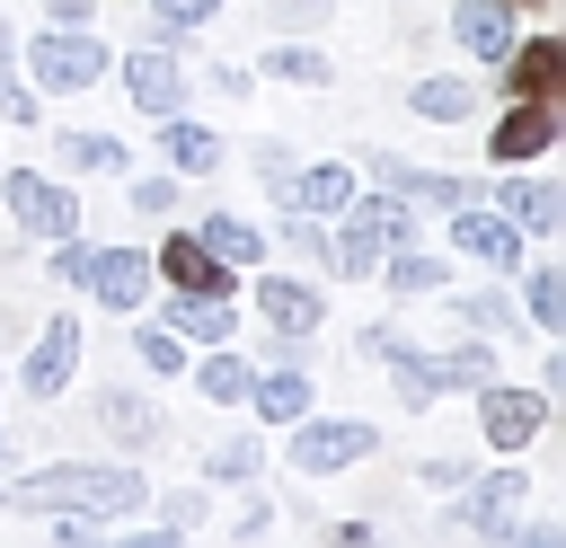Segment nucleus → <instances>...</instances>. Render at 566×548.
Listing matches in <instances>:
<instances>
[{
  "label": "nucleus",
  "mask_w": 566,
  "mask_h": 548,
  "mask_svg": "<svg viewBox=\"0 0 566 548\" xmlns=\"http://www.w3.org/2000/svg\"><path fill=\"white\" fill-rule=\"evenodd\" d=\"M0 504L9 513H97L106 530H124V521H142L150 486L133 460H44L27 477H0Z\"/></svg>",
  "instance_id": "f257e3e1"
},
{
  "label": "nucleus",
  "mask_w": 566,
  "mask_h": 548,
  "mask_svg": "<svg viewBox=\"0 0 566 548\" xmlns=\"http://www.w3.org/2000/svg\"><path fill=\"white\" fill-rule=\"evenodd\" d=\"M18 71H27L35 97H80V88H97V80L115 71V53H106L88 27H44L35 44H18Z\"/></svg>",
  "instance_id": "f03ea898"
},
{
  "label": "nucleus",
  "mask_w": 566,
  "mask_h": 548,
  "mask_svg": "<svg viewBox=\"0 0 566 548\" xmlns=\"http://www.w3.org/2000/svg\"><path fill=\"white\" fill-rule=\"evenodd\" d=\"M380 451V433L363 424V415H318V407H301L292 424H283V468L292 477H336V468H354V460H371Z\"/></svg>",
  "instance_id": "7ed1b4c3"
},
{
  "label": "nucleus",
  "mask_w": 566,
  "mask_h": 548,
  "mask_svg": "<svg viewBox=\"0 0 566 548\" xmlns=\"http://www.w3.org/2000/svg\"><path fill=\"white\" fill-rule=\"evenodd\" d=\"M115 71H124V97H133V115H142V124H159V115H186V106H195V71H186V62H177V44H159V35H142Z\"/></svg>",
  "instance_id": "20e7f679"
},
{
  "label": "nucleus",
  "mask_w": 566,
  "mask_h": 548,
  "mask_svg": "<svg viewBox=\"0 0 566 548\" xmlns=\"http://www.w3.org/2000/svg\"><path fill=\"white\" fill-rule=\"evenodd\" d=\"M469 398H478V433H486V451H495V460H504V451H531V442L548 433V407H557L548 389H522V380H504V371H495V380H478Z\"/></svg>",
  "instance_id": "39448f33"
},
{
  "label": "nucleus",
  "mask_w": 566,
  "mask_h": 548,
  "mask_svg": "<svg viewBox=\"0 0 566 548\" xmlns=\"http://www.w3.org/2000/svg\"><path fill=\"white\" fill-rule=\"evenodd\" d=\"M248 301H256V318H265V336H318L327 327V292H318V274H283V265H248Z\"/></svg>",
  "instance_id": "423d86ee"
},
{
  "label": "nucleus",
  "mask_w": 566,
  "mask_h": 548,
  "mask_svg": "<svg viewBox=\"0 0 566 548\" xmlns=\"http://www.w3.org/2000/svg\"><path fill=\"white\" fill-rule=\"evenodd\" d=\"M0 212H9L27 239H62V230H80V194H71L62 177H44V168H9V177H0Z\"/></svg>",
  "instance_id": "0eeeda50"
},
{
  "label": "nucleus",
  "mask_w": 566,
  "mask_h": 548,
  "mask_svg": "<svg viewBox=\"0 0 566 548\" xmlns=\"http://www.w3.org/2000/svg\"><path fill=\"white\" fill-rule=\"evenodd\" d=\"M80 354H88V327H80L71 309H53V318L27 336V354H18V389H27V398H62L71 371H80Z\"/></svg>",
  "instance_id": "6e6552de"
},
{
  "label": "nucleus",
  "mask_w": 566,
  "mask_h": 548,
  "mask_svg": "<svg viewBox=\"0 0 566 548\" xmlns=\"http://www.w3.org/2000/svg\"><path fill=\"white\" fill-rule=\"evenodd\" d=\"M557 141H566V106L513 97V106L495 115V133H486V159H495V168H531V159H548Z\"/></svg>",
  "instance_id": "1a4fd4ad"
},
{
  "label": "nucleus",
  "mask_w": 566,
  "mask_h": 548,
  "mask_svg": "<svg viewBox=\"0 0 566 548\" xmlns=\"http://www.w3.org/2000/svg\"><path fill=\"white\" fill-rule=\"evenodd\" d=\"M460 495H469V504H460V530H469V539H504L513 504H531V468H522V451H504V468H469Z\"/></svg>",
  "instance_id": "9d476101"
},
{
  "label": "nucleus",
  "mask_w": 566,
  "mask_h": 548,
  "mask_svg": "<svg viewBox=\"0 0 566 548\" xmlns=\"http://www.w3.org/2000/svg\"><path fill=\"white\" fill-rule=\"evenodd\" d=\"M486 203L522 230V239H557L566 230V186L557 177H531V168H504L495 186H486Z\"/></svg>",
  "instance_id": "9b49d317"
},
{
  "label": "nucleus",
  "mask_w": 566,
  "mask_h": 548,
  "mask_svg": "<svg viewBox=\"0 0 566 548\" xmlns=\"http://www.w3.org/2000/svg\"><path fill=\"white\" fill-rule=\"evenodd\" d=\"M150 274H159L168 292H212V301H230V292H239V265H221V256L195 239V221H186V230H168V239L150 247Z\"/></svg>",
  "instance_id": "f8f14e48"
},
{
  "label": "nucleus",
  "mask_w": 566,
  "mask_h": 548,
  "mask_svg": "<svg viewBox=\"0 0 566 548\" xmlns=\"http://www.w3.org/2000/svg\"><path fill=\"white\" fill-rule=\"evenodd\" d=\"M80 292H88L97 309L133 318V309L159 292V274H150V247H88V274H80Z\"/></svg>",
  "instance_id": "ddd939ff"
},
{
  "label": "nucleus",
  "mask_w": 566,
  "mask_h": 548,
  "mask_svg": "<svg viewBox=\"0 0 566 548\" xmlns=\"http://www.w3.org/2000/svg\"><path fill=\"white\" fill-rule=\"evenodd\" d=\"M495 80H504V97H548V106H566V35H513L504 62H495Z\"/></svg>",
  "instance_id": "4468645a"
},
{
  "label": "nucleus",
  "mask_w": 566,
  "mask_h": 548,
  "mask_svg": "<svg viewBox=\"0 0 566 548\" xmlns=\"http://www.w3.org/2000/svg\"><path fill=\"white\" fill-rule=\"evenodd\" d=\"M451 247H460L469 265H486V274H513V265H522V230H513V221H504L486 194L451 212Z\"/></svg>",
  "instance_id": "2eb2a0df"
},
{
  "label": "nucleus",
  "mask_w": 566,
  "mask_h": 548,
  "mask_svg": "<svg viewBox=\"0 0 566 548\" xmlns=\"http://www.w3.org/2000/svg\"><path fill=\"white\" fill-rule=\"evenodd\" d=\"M150 133H159V159H168V177H212V168L230 159V141H221L212 124H195V106H186V115H159Z\"/></svg>",
  "instance_id": "dca6fc26"
},
{
  "label": "nucleus",
  "mask_w": 566,
  "mask_h": 548,
  "mask_svg": "<svg viewBox=\"0 0 566 548\" xmlns=\"http://www.w3.org/2000/svg\"><path fill=\"white\" fill-rule=\"evenodd\" d=\"M371 283H389L398 301H442V292H451V256L398 239V247H380V274H371Z\"/></svg>",
  "instance_id": "f3484780"
},
{
  "label": "nucleus",
  "mask_w": 566,
  "mask_h": 548,
  "mask_svg": "<svg viewBox=\"0 0 566 548\" xmlns=\"http://www.w3.org/2000/svg\"><path fill=\"white\" fill-rule=\"evenodd\" d=\"M451 35H460V53H469V62H486V71H495V62H504V44L522 35V18H513V0H460V9H451Z\"/></svg>",
  "instance_id": "a211bd4d"
},
{
  "label": "nucleus",
  "mask_w": 566,
  "mask_h": 548,
  "mask_svg": "<svg viewBox=\"0 0 566 548\" xmlns=\"http://www.w3.org/2000/svg\"><path fill=\"white\" fill-rule=\"evenodd\" d=\"M159 327H177L186 345H230V336H239V309L212 301V292H168V301H159Z\"/></svg>",
  "instance_id": "6ab92c4d"
},
{
  "label": "nucleus",
  "mask_w": 566,
  "mask_h": 548,
  "mask_svg": "<svg viewBox=\"0 0 566 548\" xmlns=\"http://www.w3.org/2000/svg\"><path fill=\"white\" fill-rule=\"evenodd\" d=\"M248 371H256V362H248L239 345H195V354H186V380H195L203 407H239V398H248Z\"/></svg>",
  "instance_id": "aec40b11"
},
{
  "label": "nucleus",
  "mask_w": 566,
  "mask_h": 548,
  "mask_svg": "<svg viewBox=\"0 0 566 548\" xmlns=\"http://www.w3.org/2000/svg\"><path fill=\"white\" fill-rule=\"evenodd\" d=\"M380 371H389V389H398V407H407V415H433V407H442V371H433V354H424V345H407V336H398V345L380 354Z\"/></svg>",
  "instance_id": "412c9836"
},
{
  "label": "nucleus",
  "mask_w": 566,
  "mask_h": 548,
  "mask_svg": "<svg viewBox=\"0 0 566 548\" xmlns=\"http://www.w3.org/2000/svg\"><path fill=\"white\" fill-rule=\"evenodd\" d=\"M407 115H424V124H469V115H478V80L424 71V80H407Z\"/></svg>",
  "instance_id": "4be33fe9"
},
{
  "label": "nucleus",
  "mask_w": 566,
  "mask_h": 548,
  "mask_svg": "<svg viewBox=\"0 0 566 548\" xmlns=\"http://www.w3.org/2000/svg\"><path fill=\"white\" fill-rule=\"evenodd\" d=\"M97 415H106V442H115V451H150V442L168 433V415H159L142 389H106V398H97Z\"/></svg>",
  "instance_id": "5701e85b"
},
{
  "label": "nucleus",
  "mask_w": 566,
  "mask_h": 548,
  "mask_svg": "<svg viewBox=\"0 0 566 548\" xmlns=\"http://www.w3.org/2000/svg\"><path fill=\"white\" fill-rule=\"evenodd\" d=\"M256 80H283V88H327V80H336V62H327L318 44H301V35H283V27H274V44H265Z\"/></svg>",
  "instance_id": "b1692460"
},
{
  "label": "nucleus",
  "mask_w": 566,
  "mask_h": 548,
  "mask_svg": "<svg viewBox=\"0 0 566 548\" xmlns=\"http://www.w3.org/2000/svg\"><path fill=\"white\" fill-rule=\"evenodd\" d=\"M195 239H203L221 265H239V274H248V265H265V230H256V221H239V212H203V221H195Z\"/></svg>",
  "instance_id": "393cba45"
},
{
  "label": "nucleus",
  "mask_w": 566,
  "mask_h": 548,
  "mask_svg": "<svg viewBox=\"0 0 566 548\" xmlns=\"http://www.w3.org/2000/svg\"><path fill=\"white\" fill-rule=\"evenodd\" d=\"M53 150H62V177H124L133 168V150L115 133H62Z\"/></svg>",
  "instance_id": "a878e982"
},
{
  "label": "nucleus",
  "mask_w": 566,
  "mask_h": 548,
  "mask_svg": "<svg viewBox=\"0 0 566 548\" xmlns=\"http://www.w3.org/2000/svg\"><path fill=\"white\" fill-rule=\"evenodd\" d=\"M292 203H301V212H318V221H327V212H345V203H354V168H345V159L292 168Z\"/></svg>",
  "instance_id": "bb28decb"
},
{
  "label": "nucleus",
  "mask_w": 566,
  "mask_h": 548,
  "mask_svg": "<svg viewBox=\"0 0 566 548\" xmlns=\"http://www.w3.org/2000/svg\"><path fill=\"white\" fill-rule=\"evenodd\" d=\"M513 274H522V318L539 336H566V274L557 265H513Z\"/></svg>",
  "instance_id": "cd10ccee"
},
{
  "label": "nucleus",
  "mask_w": 566,
  "mask_h": 548,
  "mask_svg": "<svg viewBox=\"0 0 566 548\" xmlns=\"http://www.w3.org/2000/svg\"><path fill=\"white\" fill-rule=\"evenodd\" d=\"M186 354H195V345H186L177 327H159V318L133 309V362H142L150 380H186Z\"/></svg>",
  "instance_id": "c85d7f7f"
},
{
  "label": "nucleus",
  "mask_w": 566,
  "mask_h": 548,
  "mask_svg": "<svg viewBox=\"0 0 566 548\" xmlns=\"http://www.w3.org/2000/svg\"><path fill=\"white\" fill-rule=\"evenodd\" d=\"M265 468V433H221L203 442V486H248Z\"/></svg>",
  "instance_id": "c756f323"
},
{
  "label": "nucleus",
  "mask_w": 566,
  "mask_h": 548,
  "mask_svg": "<svg viewBox=\"0 0 566 548\" xmlns=\"http://www.w3.org/2000/svg\"><path fill=\"white\" fill-rule=\"evenodd\" d=\"M230 18V0H150V35L159 44H195V35H212Z\"/></svg>",
  "instance_id": "7c9ffc66"
},
{
  "label": "nucleus",
  "mask_w": 566,
  "mask_h": 548,
  "mask_svg": "<svg viewBox=\"0 0 566 548\" xmlns=\"http://www.w3.org/2000/svg\"><path fill=\"white\" fill-rule=\"evenodd\" d=\"M442 301H451V309H460V318H469L478 336H495V345L531 327V318H522V301H504V292H442Z\"/></svg>",
  "instance_id": "2f4dec72"
},
{
  "label": "nucleus",
  "mask_w": 566,
  "mask_h": 548,
  "mask_svg": "<svg viewBox=\"0 0 566 548\" xmlns=\"http://www.w3.org/2000/svg\"><path fill=\"white\" fill-rule=\"evenodd\" d=\"M159 513H150V530H159V548L168 539H195V530H212V495L203 486H177V495H150Z\"/></svg>",
  "instance_id": "473e14b6"
},
{
  "label": "nucleus",
  "mask_w": 566,
  "mask_h": 548,
  "mask_svg": "<svg viewBox=\"0 0 566 548\" xmlns=\"http://www.w3.org/2000/svg\"><path fill=\"white\" fill-rule=\"evenodd\" d=\"M433 371H442V398H451V389H478V380H495V336H469V345L433 354Z\"/></svg>",
  "instance_id": "72a5a7b5"
},
{
  "label": "nucleus",
  "mask_w": 566,
  "mask_h": 548,
  "mask_svg": "<svg viewBox=\"0 0 566 548\" xmlns=\"http://www.w3.org/2000/svg\"><path fill=\"white\" fill-rule=\"evenodd\" d=\"M177 203H186V177H168V168H142L133 177V221H177Z\"/></svg>",
  "instance_id": "f704fd0d"
},
{
  "label": "nucleus",
  "mask_w": 566,
  "mask_h": 548,
  "mask_svg": "<svg viewBox=\"0 0 566 548\" xmlns=\"http://www.w3.org/2000/svg\"><path fill=\"white\" fill-rule=\"evenodd\" d=\"M274 212H283V247H292L310 274H327V221H318V212H301V203H274Z\"/></svg>",
  "instance_id": "c9c22d12"
},
{
  "label": "nucleus",
  "mask_w": 566,
  "mask_h": 548,
  "mask_svg": "<svg viewBox=\"0 0 566 548\" xmlns=\"http://www.w3.org/2000/svg\"><path fill=\"white\" fill-rule=\"evenodd\" d=\"M292 168H301V159H292L283 141H256V186H265V203H292Z\"/></svg>",
  "instance_id": "e433bc0d"
},
{
  "label": "nucleus",
  "mask_w": 566,
  "mask_h": 548,
  "mask_svg": "<svg viewBox=\"0 0 566 548\" xmlns=\"http://www.w3.org/2000/svg\"><path fill=\"white\" fill-rule=\"evenodd\" d=\"M35 521H44V539H53V548H88V539H106V521H97V513H35Z\"/></svg>",
  "instance_id": "4c0bfd02"
},
{
  "label": "nucleus",
  "mask_w": 566,
  "mask_h": 548,
  "mask_svg": "<svg viewBox=\"0 0 566 548\" xmlns=\"http://www.w3.org/2000/svg\"><path fill=\"white\" fill-rule=\"evenodd\" d=\"M35 115H44V97L27 88V71H9L0 80V124H35Z\"/></svg>",
  "instance_id": "58836bf2"
},
{
  "label": "nucleus",
  "mask_w": 566,
  "mask_h": 548,
  "mask_svg": "<svg viewBox=\"0 0 566 548\" xmlns=\"http://www.w3.org/2000/svg\"><path fill=\"white\" fill-rule=\"evenodd\" d=\"M265 9H274V27H292V35H301V27H327V18H336V0H265Z\"/></svg>",
  "instance_id": "ea45409f"
},
{
  "label": "nucleus",
  "mask_w": 566,
  "mask_h": 548,
  "mask_svg": "<svg viewBox=\"0 0 566 548\" xmlns=\"http://www.w3.org/2000/svg\"><path fill=\"white\" fill-rule=\"evenodd\" d=\"M389 345H398V327H389V318H371V327H354V362H380Z\"/></svg>",
  "instance_id": "a19ab883"
},
{
  "label": "nucleus",
  "mask_w": 566,
  "mask_h": 548,
  "mask_svg": "<svg viewBox=\"0 0 566 548\" xmlns=\"http://www.w3.org/2000/svg\"><path fill=\"white\" fill-rule=\"evenodd\" d=\"M212 88H221V97H256V71H248V62H212Z\"/></svg>",
  "instance_id": "79ce46f5"
},
{
  "label": "nucleus",
  "mask_w": 566,
  "mask_h": 548,
  "mask_svg": "<svg viewBox=\"0 0 566 548\" xmlns=\"http://www.w3.org/2000/svg\"><path fill=\"white\" fill-rule=\"evenodd\" d=\"M424 486H433V495H460V486H469V460H424Z\"/></svg>",
  "instance_id": "37998d69"
},
{
  "label": "nucleus",
  "mask_w": 566,
  "mask_h": 548,
  "mask_svg": "<svg viewBox=\"0 0 566 548\" xmlns=\"http://www.w3.org/2000/svg\"><path fill=\"white\" fill-rule=\"evenodd\" d=\"M274 530H283V521H274V513H265V504H248V513H239V521H230V539H274Z\"/></svg>",
  "instance_id": "c03bdc74"
},
{
  "label": "nucleus",
  "mask_w": 566,
  "mask_h": 548,
  "mask_svg": "<svg viewBox=\"0 0 566 548\" xmlns=\"http://www.w3.org/2000/svg\"><path fill=\"white\" fill-rule=\"evenodd\" d=\"M504 539H522V548H557L566 530H557V521H504Z\"/></svg>",
  "instance_id": "a18cd8bd"
},
{
  "label": "nucleus",
  "mask_w": 566,
  "mask_h": 548,
  "mask_svg": "<svg viewBox=\"0 0 566 548\" xmlns=\"http://www.w3.org/2000/svg\"><path fill=\"white\" fill-rule=\"evenodd\" d=\"M53 9V27H97V0H44Z\"/></svg>",
  "instance_id": "49530a36"
},
{
  "label": "nucleus",
  "mask_w": 566,
  "mask_h": 548,
  "mask_svg": "<svg viewBox=\"0 0 566 548\" xmlns=\"http://www.w3.org/2000/svg\"><path fill=\"white\" fill-rule=\"evenodd\" d=\"M18 71V35H9V18H0V80Z\"/></svg>",
  "instance_id": "de8ad7c7"
},
{
  "label": "nucleus",
  "mask_w": 566,
  "mask_h": 548,
  "mask_svg": "<svg viewBox=\"0 0 566 548\" xmlns=\"http://www.w3.org/2000/svg\"><path fill=\"white\" fill-rule=\"evenodd\" d=\"M18 336H27V318H18V309H0V345H18Z\"/></svg>",
  "instance_id": "09e8293b"
},
{
  "label": "nucleus",
  "mask_w": 566,
  "mask_h": 548,
  "mask_svg": "<svg viewBox=\"0 0 566 548\" xmlns=\"http://www.w3.org/2000/svg\"><path fill=\"white\" fill-rule=\"evenodd\" d=\"M0 468H9V424H0Z\"/></svg>",
  "instance_id": "8fccbe9b"
},
{
  "label": "nucleus",
  "mask_w": 566,
  "mask_h": 548,
  "mask_svg": "<svg viewBox=\"0 0 566 548\" xmlns=\"http://www.w3.org/2000/svg\"><path fill=\"white\" fill-rule=\"evenodd\" d=\"M0 513H9V504H0Z\"/></svg>",
  "instance_id": "3c124183"
}]
</instances>
